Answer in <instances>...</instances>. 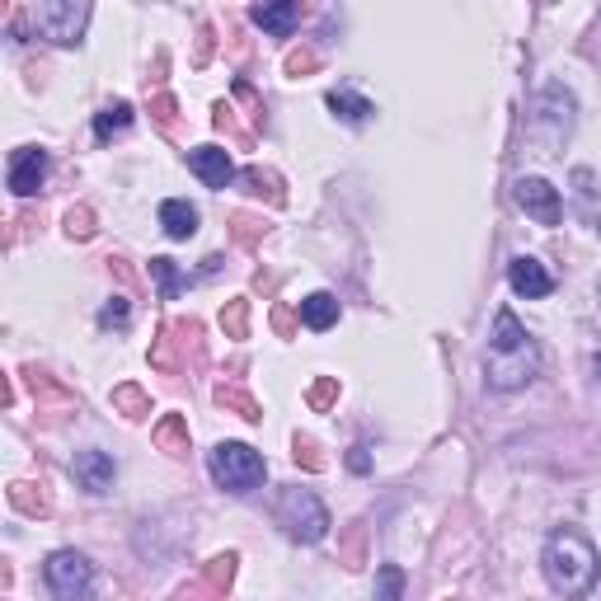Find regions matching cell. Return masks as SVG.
<instances>
[{
	"label": "cell",
	"instance_id": "cell-1",
	"mask_svg": "<svg viewBox=\"0 0 601 601\" xmlns=\"http://www.w3.org/2000/svg\"><path fill=\"white\" fill-rule=\"evenodd\" d=\"M540 569H546V583L559 597L583 601L597 592L601 559H597V546L578 527H559V531H550L546 550H540Z\"/></svg>",
	"mask_w": 601,
	"mask_h": 601
},
{
	"label": "cell",
	"instance_id": "cell-2",
	"mask_svg": "<svg viewBox=\"0 0 601 601\" xmlns=\"http://www.w3.org/2000/svg\"><path fill=\"white\" fill-rule=\"evenodd\" d=\"M540 371V353L536 338L522 329V319L512 310L493 315V334H489V353H485V380L489 390H522L531 386Z\"/></svg>",
	"mask_w": 601,
	"mask_h": 601
},
{
	"label": "cell",
	"instance_id": "cell-3",
	"mask_svg": "<svg viewBox=\"0 0 601 601\" xmlns=\"http://www.w3.org/2000/svg\"><path fill=\"white\" fill-rule=\"evenodd\" d=\"M273 517H277V527L287 531V540H296V546H319V540L329 536V508L319 503V498L310 489H283L277 493V503H273Z\"/></svg>",
	"mask_w": 601,
	"mask_h": 601
},
{
	"label": "cell",
	"instance_id": "cell-4",
	"mask_svg": "<svg viewBox=\"0 0 601 601\" xmlns=\"http://www.w3.org/2000/svg\"><path fill=\"white\" fill-rule=\"evenodd\" d=\"M207 475L216 479V489L245 498V493H254L258 485H264L268 466H264V456H258L254 447H245V442H216L212 456H207Z\"/></svg>",
	"mask_w": 601,
	"mask_h": 601
},
{
	"label": "cell",
	"instance_id": "cell-5",
	"mask_svg": "<svg viewBox=\"0 0 601 601\" xmlns=\"http://www.w3.org/2000/svg\"><path fill=\"white\" fill-rule=\"evenodd\" d=\"M29 24L38 38H48V43L71 48V43H80V33L90 24V6L85 0H38L29 10Z\"/></svg>",
	"mask_w": 601,
	"mask_h": 601
},
{
	"label": "cell",
	"instance_id": "cell-6",
	"mask_svg": "<svg viewBox=\"0 0 601 601\" xmlns=\"http://www.w3.org/2000/svg\"><path fill=\"white\" fill-rule=\"evenodd\" d=\"M43 583L57 601H94V564L80 550H57L43 564Z\"/></svg>",
	"mask_w": 601,
	"mask_h": 601
},
{
	"label": "cell",
	"instance_id": "cell-7",
	"mask_svg": "<svg viewBox=\"0 0 601 601\" xmlns=\"http://www.w3.org/2000/svg\"><path fill=\"white\" fill-rule=\"evenodd\" d=\"M536 128L546 132L550 146H559L573 132V94L564 85H546V94L536 104Z\"/></svg>",
	"mask_w": 601,
	"mask_h": 601
},
{
	"label": "cell",
	"instance_id": "cell-8",
	"mask_svg": "<svg viewBox=\"0 0 601 601\" xmlns=\"http://www.w3.org/2000/svg\"><path fill=\"white\" fill-rule=\"evenodd\" d=\"M512 197H517V207H522L527 216H536L540 226H559V216H564V203H559V189H554V184H546V179H536V174L517 179Z\"/></svg>",
	"mask_w": 601,
	"mask_h": 601
},
{
	"label": "cell",
	"instance_id": "cell-9",
	"mask_svg": "<svg viewBox=\"0 0 601 601\" xmlns=\"http://www.w3.org/2000/svg\"><path fill=\"white\" fill-rule=\"evenodd\" d=\"M48 151L43 146H19L14 155H10V193L14 197H33L38 189H43V179H48Z\"/></svg>",
	"mask_w": 601,
	"mask_h": 601
},
{
	"label": "cell",
	"instance_id": "cell-10",
	"mask_svg": "<svg viewBox=\"0 0 601 601\" xmlns=\"http://www.w3.org/2000/svg\"><path fill=\"white\" fill-rule=\"evenodd\" d=\"M71 475H75V485L85 489V493H109V489H113V479H118V466H113V456H109V451L85 447V451H75V456H71Z\"/></svg>",
	"mask_w": 601,
	"mask_h": 601
},
{
	"label": "cell",
	"instance_id": "cell-11",
	"mask_svg": "<svg viewBox=\"0 0 601 601\" xmlns=\"http://www.w3.org/2000/svg\"><path fill=\"white\" fill-rule=\"evenodd\" d=\"M508 287L517 296H527V300H540V296L554 292V277L546 273V264H540L536 254H517L508 264Z\"/></svg>",
	"mask_w": 601,
	"mask_h": 601
},
{
	"label": "cell",
	"instance_id": "cell-12",
	"mask_svg": "<svg viewBox=\"0 0 601 601\" xmlns=\"http://www.w3.org/2000/svg\"><path fill=\"white\" fill-rule=\"evenodd\" d=\"M189 170L203 179L207 189H231L235 184V165H231V155L222 146H197L189 151Z\"/></svg>",
	"mask_w": 601,
	"mask_h": 601
},
{
	"label": "cell",
	"instance_id": "cell-13",
	"mask_svg": "<svg viewBox=\"0 0 601 601\" xmlns=\"http://www.w3.org/2000/svg\"><path fill=\"white\" fill-rule=\"evenodd\" d=\"M197 207L184 203V197H170V203H160V231H165L170 240H193L197 235Z\"/></svg>",
	"mask_w": 601,
	"mask_h": 601
},
{
	"label": "cell",
	"instance_id": "cell-14",
	"mask_svg": "<svg viewBox=\"0 0 601 601\" xmlns=\"http://www.w3.org/2000/svg\"><path fill=\"white\" fill-rule=\"evenodd\" d=\"M338 315H344V310H338V296H334V292H310L306 300H300V325L315 329V334L334 329Z\"/></svg>",
	"mask_w": 601,
	"mask_h": 601
},
{
	"label": "cell",
	"instance_id": "cell-15",
	"mask_svg": "<svg viewBox=\"0 0 601 601\" xmlns=\"http://www.w3.org/2000/svg\"><path fill=\"white\" fill-rule=\"evenodd\" d=\"M249 19L264 33H273V38H287L300 24V6H296V0H283V6H254Z\"/></svg>",
	"mask_w": 601,
	"mask_h": 601
},
{
	"label": "cell",
	"instance_id": "cell-16",
	"mask_svg": "<svg viewBox=\"0 0 601 601\" xmlns=\"http://www.w3.org/2000/svg\"><path fill=\"white\" fill-rule=\"evenodd\" d=\"M325 104L334 109V118H344V123H353V128H363V123H371V113H376V104L371 99H363L357 90H329V99Z\"/></svg>",
	"mask_w": 601,
	"mask_h": 601
},
{
	"label": "cell",
	"instance_id": "cell-17",
	"mask_svg": "<svg viewBox=\"0 0 601 601\" xmlns=\"http://www.w3.org/2000/svg\"><path fill=\"white\" fill-rule=\"evenodd\" d=\"M128 128H132V104H123V99H118V104H104L94 113V136H99V142H109V136L128 132Z\"/></svg>",
	"mask_w": 601,
	"mask_h": 601
},
{
	"label": "cell",
	"instance_id": "cell-18",
	"mask_svg": "<svg viewBox=\"0 0 601 601\" xmlns=\"http://www.w3.org/2000/svg\"><path fill=\"white\" fill-rule=\"evenodd\" d=\"M155 447H165L170 456H184L189 451V424L179 414H165L155 424Z\"/></svg>",
	"mask_w": 601,
	"mask_h": 601
},
{
	"label": "cell",
	"instance_id": "cell-19",
	"mask_svg": "<svg viewBox=\"0 0 601 601\" xmlns=\"http://www.w3.org/2000/svg\"><path fill=\"white\" fill-rule=\"evenodd\" d=\"M151 277H155V287H160V296H165V300H174L179 292L189 287V277L174 268V258H151Z\"/></svg>",
	"mask_w": 601,
	"mask_h": 601
},
{
	"label": "cell",
	"instance_id": "cell-20",
	"mask_svg": "<svg viewBox=\"0 0 601 601\" xmlns=\"http://www.w3.org/2000/svg\"><path fill=\"white\" fill-rule=\"evenodd\" d=\"M216 405H231L240 418H245V424H258V418H264L254 399H249L245 390H235V386H216Z\"/></svg>",
	"mask_w": 601,
	"mask_h": 601
},
{
	"label": "cell",
	"instance_id": "cell-21",
	"mask_svg": "<svg viewBox=\"0 0 601 601\" xmlns=\"http://www.w3.org/2000/svg\"><path fill=\"white\" fill-rule=\"evenodd\" d=\"M222 329H226L231 338H245V334H249V300H245V296H235L231 306L222 310Z\"/></svg>",
	"mask_w": 601,
	"mask_h": 601
},
{
	"label": "cell",
	"instance_id": "cell-22",
	"mask_svg": "<svg viewBox=\"0 0 601 601\" xmlns=\"http://www.w3.org/2000/svg\"><path fill=\"white\" fill-rule=\"evenodd\" d=\"M113 409H123L128 418H146V414H151V399L136 390V386H118V390H113Z\"/></svg>",
	"mask_w": 601,
	"mask_h": 601
},
{
	"label": "cell",
	"instance_id": "cell-23",
	"mask_svg": "<svg viewBox=\"0 0 601 601\" xmlns=\"http://www.w3.org/2000/svg\"><path fill=\"white\" fill-rule=\"evenodd\" d=\"M231 578H235V554H216V559H207L203 583H212L216 592H226V588H231Z\"/></svg>",
	"mask_w": 601,
	"mask_h": 601
},
{
	"label": "cell",
	"instance_id": "cell-24",
	"mask_svg": "<svg viewBox=\"0 0 601 601\" xmlns=\"http://www.w3.org/2000/svg\"><path fill=\"white\" fill-rule=\"evenodd\" d=\"M399 592H405V569L386 564L376 573V601H399Z\"/></svg>",
	"mask_w": 601,
	"mask_h": 601
},
{
	"label": "cell",
	"instance_id": "cell-25",
	"mask_svg": "<svg viewBox=\"0 0 601 601\" xmlns=\"http://www.w3.org/2000/svg\"><path fill=\"white\" fill-rule=\"evenodd\" d=\"M128 319H132L128 296H109V306L99 310V325H104V329H128Z\"/></svg>",
	"mask_w": 601,
	"mask_h": 601
},
{
	"label": "cell",
	"instance_id": "cell-26",
	"mask_svg": "<svg viewBox=\"0 0 601 601\" xmlns=\"http://www.w3.org/2000/svg\"><path fill=\"white\" fill-rule=\"evenodd\" d=\"M67 235L71 240H90L94 235V212L90 207H71L67 212Z\"/></svg>",
	"mask_w": 601,
	"mask_h": 601
},
{
	"label": "cell",
	"instance_id": "cell-27",
	"mask_svg": "<svg viewBox=\"0 0 601 601\" xmlns=\"http://www.w3.org/2000/svg\"><path fill=\"white\" fill-rule=\"evenodd\" d=\"M334 399H338V380H334V376H319L315 386H310V405H315V409H329Z\"/></svg>",
	"mask_w": 601,
	"mask_h": 601
},
{
	"label": "cell",
	"instance_id": "cell-28",
	"mask_svg": "<svg viewBox=\"0 0 601 601\" xmlns=\"http://www.w3.org/2000/svg\"><path fill=\"white\" fill-rule=\"evenodd\" d=\"M231 222H235V235L245 240V245H254V240H258V231H264V222H254V216H245V212H235Z\"/></svg>",
	"mask_w": 601,
	"mask_h": 601
},
{
	"label": "cell",
	"instance_id": "cell-29",
	"mask_svg": "<svg viewBox=\"0 0 601 601\" xmlns=\"http://www.w3.org/2000/svg\"><path fill=\"white\" fill-rule=\"evenodd\" d=\"M10 498H14V508H24V512H48L43 498H33V493H29V485H14Z\"/></svg>",
	"mask_w": 601,
	"mask_h": 601
},
{
	"label": "cell",
	"instance_id": "cell-30",
	"mask_svg": "<svg viewBox=\"0 0 601 601\" xmlns=\"http://www.w3.org/2000/svg\"><path fill=\"white\" fill-rule=\"evenodd\" d=\"M296 460H306L310 470H319V466H325V460L315 456V442H300V437H296Z\"/></svg>",
	"mask_w": 601,
	"mask_h": 601
},
{
	"label": "cell",
	"instance_id": "cell-31",
	"mask_svg": "<svg viewBox=\"0 0 601 601\" xmlns=\"http://www.w3.org/2000/svg\"><path fill=\"white\" fill-rule=\"evenodd\" d=\"M310 67H315V57H310V52H292V57H287V71H292V75L310 71Z\"/></svg>",
	"mask_w": 601,
	"mask_h": 601
},
{
	"label": "cell",
	"instance_id": "cell-32",
	"mask_svg": "<svg viewBox=\"0 0 601 601\" xmlns=\"http://www.w3.org/2000/svg\"><path fill=\"white\" fill-rule=\"evenodd\" d=\"M348 466H353L357 475H367V470H371V456H367V447H353V456H348Z\"/></svg>",
	"mask_w": 601,
	"mask_h": 601
},
{
	"label": "cell",
	"instance_id": "cell-33",
	"mask_svg": "<svg viewBox=\"0 0 601 601\" xmlns=\"http://www.w3.org/2000/svg\"><path fill=\"white\" fill-rule=\"evenodd\" d=\"M592 371H597V380H601V353H597V357H592Z\"/></svg>",
	"mask_w": 601,
	"mask_h": 601
}]
</instances>
